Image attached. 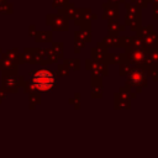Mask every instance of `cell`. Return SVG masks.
Returning <instances> with one entry per match:
<instances>
[{
  "instance_id": "obj_9",
  "label": "cell",
  "mask_w": 158,
  "mask_h": 158,
  "mask_svg": "<svg viewBox=\"0 0 158 158\" xmlns=\"http://www.w3.org/2000/svg\"><path fill=\"white\" fill-rule=\"evenodd\" d=\"M58 74L59 75H67L68 74V67L67 65H58Z\"/></svg>"
},
{
  "instance_id": "obj_11",
  "label": "cell",
  "mask_w": 158,
  "mask_h": 158,
  "mask_svg": "<svg viewBox=\"0 0 158 158\" xmlns=\"http://www.w3.org/2000/svg\"><path fill=\"white\" fill-rule=\"evenodd\" d=\"M35 35H36V27H35L33 25H31V26H30V36L33 37Z\"/></svg>"
},
{
  "instance_id": "obj_7",
  "label": "cell",
  "mask_w": 158,
  "mask_h": 158,
  "mask_svg": "<svg viewBox=\"0 0 158 158\" xmlns=\"http://www.w3.org/2000/svg\"><path fill=\"white\" fill-rule=\"evenodd\" d=\"M12 9H14V5L10 4V2H4L0 5V15H10L12 14Z\"/></svg>"
},
{
  "instance_id": "obj_2",
  "label": "cell",
  "mask_w": 158,
  "mask_h": 158,
  "mask_svg": "<svg viewBox=\"0 0 158 158\" xmlns=\"http://www.w3.org/2000/svg\"><path fill=\"white\" fill-rule=\"evenodd\" d=\"M1 81H2V88L6 91L17 93L19 88L23 85L25 79L23 77L19 75L17 70H6V72H2Z\"/></svg>"
},
{
  "instance_id": "obj_1",
  "label": "cell",
  "mask_w": 158,
  "mask_h": 158,
  "mask_svg": "<svg viewBox=\"0 0 158 158\" xmlns=\"http://www.w3.org/2000/svg\"><path fill=\"white\" fill-rule=\"evenodd\" d=\"M30 75H31L30 81L38 91H49L56 85L54 74L46 68H41L36 72H31Z\"/></svg>"
},
{
  "instance_id": "obj_6",
  "label": "cell",
  "mask_w": 158,
  "mask_h": 158,
  "mask_svg": "<svg viewBox=\"0 0 158 158\" xmlns=\"http://www.w3.org/2000/svg\"><path fill=\"white\" fill-rule=\"evenodd\" d=\"M1 57H6V58H9V59L14 60L15 63H17L19 57H20V53H19L17 48H11V49L6 51L5 53H2V54H1Z\"/></svg>"
},
{
  "instance_id": "obj_8",
  "label": "cell",
  "mask_w": 158,
  "mask_h": 158,
  "mask_svg": "<svg viewBox=\"0 0 158 158\" xmlns=\"http://www.w3.org/2000/svg\"><path fill=\"white\" fill-rule=\"evenodd\" d=\"M65 65H67L68 68L77 69L78 65H79V63H78V60H75V59H67V60H65Z\"/></svg>"
},
{
  "instance_id": "obj_5",
  "label": "cell",
  "mask_w": 158,
  "mask_h": 158,
  "mask_svg": "<svg viewBox=\"0 0 158 158\" xmlns=\"http://www.w3.org/2000/svg\"><path fill=\"white\" fill-rule=\"evenodd\" d=\"M35 40L37 42H51V40H52V32H49V31L36 32Z\"/></svg>"
},
{
  "instance_id": "obj_4",
  "label": "cell",
  "mask_w": 158,
  "mask_h": 158,
  "mask_svg": "<svg viewBox=\"0 0 158 158\" xmlns=\"http://www.w3.org/2000/svg\"><path fill=\"white\" fill-rule=\"evenodd\" d=\"M19 65L17 63H15L14 60L6 58V57H1L0 58V70L1 72H6V70H17Z\"/></svg>"
},
{
  "instance_id": "obj_12",
  "label": "cell",
  "mask_w": 158,
  "mask_h": 158,
  "mask_svg": "<svg viewBox=\"0 0 158 158\" xmlns=\"http://www.w3.org/2000/svg\"><path fill=\"white\" fill-rule=\"evenodd\" d=\"M4 96H6V90L1 86V88H0V99H1V98H4Z\"/></svg>"
},
{
  "instance_id": "obj_14",
  "label": "cell",
  "mask_w": 158,
  "mask_h": 158,
  "mask_svg": "<svg viewBox=\"0 0 158 158\" xmlns=\"http://www.w3.org/2000/svg\"><path fill=\"white\" fill-rule=\"evenodd\" d=\"M0 53H2V51H1V48H0Z\"/></svg>"
},
{
  "instance_id": "obj_13",
  "label": "cell",
  "mask_w": 158,
  "mask_h": 158,
  "mask_svg": "<svg viewBox=\"0 0 158 158\" xmlns=\"http://www.w3.org/2000/svg\"><path fill=\"white\" fill-rule=\"evenodd\" d=\"M4 2H6V0H0V5H1V4H4Z\"/></svg>"
},
{
  "instance_id": "obj_3",
  "label": "cell",
  "mask_w": 158,
  "mask_h": 158,
  "mask_svg": "<svg viewBox=\"0 0 158 158\" xmlns=\"http://www.w3.org/2000/svg\"><path fill=\"white\" fill-rule=\"evenodd\" d=\"M47 25L52 26L53 30L57 31H65L68 28V22L67 19L59 15H47Z\"/></svg>"
},
{
  "instance_id": "obj_10",
  "label": "cell",
  "mask_w": 158,
  "mask_h": 158,
  "mask_svg": "<svg viewBox=\"0 0 158 158\" xmlns=\"http://www.w3.org/2000/svg\"><path fill=\"white\" fill-rule=\"evenodd\" d=\"M58 4H59V6H60V5H64V4H65V0H64V1H63V0H54L53 4H52V6H53V7H57Z\"/></svg>"
}]
</instances>
